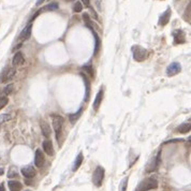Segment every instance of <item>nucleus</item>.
<instances>
[{
    "mask_svg": "<svg viewBox=\"0 0 191 191\" xmlns=\"http://www.w3.org/2000/svg\"><path fill=\"white\" fill-rule=\"evenodd\" d=\"M52 123H53V128L56 133L57 141L60 140V134L62 132V127L64 124V118L62 116L58 115V114H52Z\"/></svg>",
    "mask_w": 191,
    "mask_h": 191,
    "instance_id": "1",
    "label": "nucleus"
},
{
    "mask_svg": "<svg viewBox=\"0 0 191 191\" xmlns=\"http://www.w3.org/2000/svg\"><path fill=\"white\" fill-rule=\"evenodd\" d=\"M158 187V181L152 177H148V178L144 179L141 181L140 185L137 186L135 191H148L152 189H156Z\"/></svg>",
    "mask_w": 191,
    "mask_h": 191,
    "instance_id": "2",
    "label": "nucleus"
},
{
    "mask_svg": "<svg viewBox=\"0 0 191 191\" xmlns=\"http://www.w3.org/2000/svg\"><path fill=\"white\" fill-rule=\"evenodd\" d=\"M132 53H133V58H134V60H136V61L139 62L145 60V59L147 58V56H148L147 49H145L144 47L140 46V45H134V46L132 47Z\"/></svg>",
    "mask_w": 191,
    "mask_h": 191,
    "instance_id": "3",
    "label": "nucleus"
},
{
    "mask_svg": "<svg viewBox=\"0 0 191 191\" xmlns=\"http://www.w3.org/2000/svg\"><path fill=\"white\" fill-rule=\"evenodd\" d=\"M104 173H105V171H104V169L102 167L99 165V167L96 168L92 175V183L96 187H100L102 185L103 178H104Z\"/></svg>",
    "mask_w": 191,
    "mask_h": 191,
    "instance_id": "4",
    "label": "nucleus"
},
{
    "mask_svg": "<svg viewBox=\"0 0 191 191\" xmlns=\"http://www.w3.org/2000/svg\"><path fill=\"white\" fill-rule=\"evenodd\" d=\"M15 73H16V70H15L14 68L7 69V70H5V71L2 72V74L0 76V82H1V83H5V82L8 81H11V80L14 77Z\"/></svg>",
    "mask_w": 191,
    "mask_h": 191,
    "instance_id": "5",
    "label": "nucleus"
},
{
    "mask_svg": "<svg viewBox=\"0 0 191 191\" xmlns=\"http://www.w3.org/2000/svg\"><path fill=\"white\" fill-rule=\"evenodd\" d=\"M181 71V66L179 62H172L167 68V75L168 76H174L178 74Z\"/></svg>",
    "mask_w": 191,
    "mask_h": 191,
    "instance_id": "6",
    "label": "nucleus"
},
{
    "mask_svg": "<svg viewBox=\"0 0 191 191\" xmlns=\"http://www.w3.org/2000/svg\"><path fill=\"white\" fill-rule=\"evenodd\" d=\"M173 38H174V44H184L186 42V33L180 29H177L173 32Z\"/></svg>",
    "mask_w": 191,
    "mask_h": 191,
    "instance_id": "7",
    "label": "nucleus"
},
{
    "mask_svg": "<svg viewBox=\"0 0 191 191\" xmlns=\"http://www.w3.org/2000/svg\"><path fill=\"white\" fill-rule=\"evenodd\" d=\"M20 172H22L23 176H24L25 178H32V177H34L36 174H37L36 169H34L33 167H31V165L23 168V169L20 170Z\"/></svg>",
    "mask_w": 191,
    "mask_h": 191,
    "instance_id": "8",
    "label": "nucleus"
},
{
    "mask_svg": "<svg viewBox=\"0 0 191 191\" xmlns=\"http://www.w3.org/2000/svg\"><path fill=\"white\" fill-rule=\"evenodd\" d=\"M44 161L45 158L43 152H41V149H37L36 150V157H34V164H36V167L41 168L43 165V163H44Z\"/></svg>",
    "mask_w": 191,
    "mask_h": 191,
    "instance_id": "9",
    "label": "nucleus"
},
{
    "mask_svg": "<svg viewBox=\"0 0 191 191\" xmlns=\"http://www.w3.org/2000/svg\"><path fill=\"white\" fill-rule=\"evenodd\" d=\"M171 14H172V11H171V9L169 8V9H168L163 14H161V16H160V18H159V23H158V24H159L160 26H165V25L170 22Z\"/></svg>",
    "mask_w": 191,
    "mask_h": 191,
    "instance_id": "10",
    "label": "nucleus"
},
{
    "mask_svg": "<svg viewBox=\"0 0 191 191\" xmlns=\"http://www.w3.org/2000/svg\"><path fill=\"white\" fill-rule=\"evenodd\" d=\"M31 28H32V24L30 23V24H28L27 26L24 28V30L20 32V40H22V41H25V40L29 39L30 36H31Z\"/></svg>",
    "mask_w": 191,
    "mask_h": 191,
    "instance_id": "11",
    "label": "nucleus"
},
{
    "mask_svg": "<svg viewBox=\"0 0 191 191\" xmlns=\"http://www.w3.org/2000/svg\"><path fill=\"white\" fill-rule=\"evenodd\" d=\"M42 147L44 152H46L49 156H53L54 155V147H53V143H52L51 140H45L42 143Z\"/></svg>",
    "mask_w": 191,
    "mask_h": 191,
    "instance_id": "12",
    "label": "nucleus"
},
{
    "mask_svg": "<svg viewBox=\"0 0 191 191\" xmlns=\"http://www.w3.org/2000/svg\"><path fill=\"white\" fill-rule=\"evenodd\" d=\"M103 93H104L103 89H100L98 91V93H97V96H96V99L93 101V108H95V111H98L99 106L101 105V102L103 100Z\"/></svg>",
    "mask_w": 191,
    "mask_h": 191,
    "instance_id": "13",
    "label": "nucleus"
},
{
    "mask_svg": "<svg viewBox=\"0 0 191 191\" xmlns=\"http://www.w3.org/2000/svg\"><path fill=\"white\" fill-rule=\"evenodd\" d=\"M40 126H41V130H42V133H43V135H44L45 137H49L51 136V127H49V125L46 123V121H44V120H41L40 121Z\"/></svg>",
    "mask_w": 191,
    "mask_h": 191,
    "instance_id": "14",
    "label": "nucleus"
},
{
    "mask_svg": "<svg viewBox=\"0 0 191 191\" xmlns=\"http://www.w3.org/2000/svg\"><path fill=\"white\" fill-rule=\"evenodd\" d=\"M25 59H24V55L20 53V52H17L16 54L14 55V57H13V64L14 66H22L23 64H24Z\"/></svg>",
    "mask_w": 191,
    "mask_h": 191,
    "instance_id": "15",
    "label": "nucleus"
},
{
    "mask_svg": "<svg viewBox=\"0 0 191 191\" xmlns=\"http://www.w3.org/2000/svg\"><path fill=\"white\" fill-rule=\"evenodd\" d=\"M8 186L10 188V191H20L23 188L22 183H20L18 180H10Z\"/></svg>",
    "mask_w": 191,
    "mask_h": 191,
    "instance_id": "16",
    "label": "nucleus"
},
{
    "mask_svg": "<svg viewBox=\"0 0 191 191\" xmlns=\"http://www.w3.org/2000/svg\"><path fill=\"white\" fill-rule=\"evenodd\" d=\"M87 27H89V29H90L91 31H92L93 36H95V45H96V47H95V55H97V54H98V52H99V49H100V45H101L100 39H99V36H98V34L96 33V31L92 29V26H90V25L87 24Z\"/></svg>",
    "mask_w": 191,
    "mask_h": 191,
    "instance_id": "17",
    "label": "nucleus"
},
{
    "mask_svg": "<svg viewBox=\"0 0 191 191\" xmlns=\"http://www.w3.org/2000/svg\"><path fill=\"white\" fill-rule=\"evenodd\" d=\"M83 160H84V157H83V154L82 152H80L79 154V156L76 157V159H75V162H74V167H73V172H75V171H77V170L80 169V167L82 165V163H83Z\"/></svg>",
    "mask_w": 191,
    "mask_h": 191,
    "instance_id": "18",
    "label": "nucleus"
},
{
    "mask_svg": "<svg viewBox=\"0 0 191 191\" xmlns=\"http://www.w3.org/2000/svg\"><path fill=\"white\" fill-rule=\"evenodd\" d=\"M190 128H191L190 123H185V124H183V125L179 126V127L176 129V131L179 133H187L190 131Z\"/></svg>",
    "mask_w": 191,
    "mask_h": 191,
    "instance_id": "19",
    "label": "nucleus"
},
{
    "mask_svg": "<svg viewBox=\"0 0 191 191\" xmlns=\"http://www.w3.org/2000/svg\"><path fill=\"white\" fill-rule=\"evenodd\" d=\"M83 79H84V83H85V86H86L85 101H88V98H89V91H90V83H89V81L87 80V77H86V76L83 75Z\"/></svg>",
    "mask_w": 191,
    "mask_h": 191,
    "instance_id": "20",
    "label": "nucleus"
},
{
    "mask_svg": "<svg viewBox=\"0 0 191 191\" xmlns=\"http://www.w3.org/2000/svg\"><path fill=\"white\" fill-rule=\"evenodd\" d=\"M58 8H59L58 3H57V2H53V3H51V5H46V7H45V8H43V9H41V10H39V12H42V11H44V10L55 11V10H57Z\"/></svg>",
    "mask_w": 191,
    "mask_h": 191,
    "instance_id": "21",
    "label": "nucleus"
},
{
    "mask_svg": "<svg viewBox=\"0 0 191 191\" xmlns=\"http://www.w3.org/2000/svg\"><path fill=\"white\" fill-rule=\"evenodd\" d=\"M82 112H83V108H81L79 110V112L77 113H75V114H71L70 115V121H71L72 124H74L76 121V120L79 119V117L81 116V114H82Z\"/></svg>",
    "mask_w": 191,
    "mask_h": 191,
    "instance_id": "22",
    "label": "nucleus"
},
{
    "mask_svg": "<svg viewBox=\"0 0 191 191\" xmlns=\"http://www.w3.org/2000/svg\"><path fill=\"white\" fill-rule=\"evenodd\" d=\"M8 102H9V99H8L7 96H1L0 97V110H2L8 104Z\"/></svg>",
    "mask_w": 191,
    "mask_h": 191,
    "instance_id": "23",
    "label": "nucleus"
},
{
    "mask_svg": "<svg viewBox=\"0 0 191 191\" xmlns=\"http://www.w3.org/2000/svg\"><path fill=\"white\" fill-rule=\"evenodd\" d=\"M13 88H14V85H13V84H10V85H8L7 87L3 89V95H5V96H9L13 91Z\"/></svg>",
    "mask_w": 191,
    "mask_h": 191,
    "instance_id": "24",
    "label": "nucleus"
},
{
    "mask_svg": "<svg viewBox=\"0 0 191 191\" xmlns=\"http://www.w3.org/2000/svg\"><path fill=\"white\" fill-rule=\"evenodd\" d=\"M82 10H83V5H82V2H80V1L75 2V5H74V7H73L74 12L79 13V12H81Z\"/></svg>",
    "mask_w": 191,
    "mask_h": 191,
    "instance_id": "25",
    "label": "nucleus"
},
{
    "mask_svg": "<svg viewBox=\"0 0 191 191\" xmlns=\"http://www.w3.org/2000/svg\"><path fill=\"white\" fill-rule=\"evenodd\" d=\"M12 118V116L10 114H1L0 115V123H5V121H8V120H10Z\"/></svg>",
    "mask_w": 191,
    "mask_h": 191,
    "instance_id": "26",
    "label": "nucleus"
},
{
    "mask_svg": "<svg viewBox=\"0 0 191 191\" xmlns=\"http://www.w3.org/2000/svg\"><path fill=\"white\" fill-rule=\"evenodd\" d=\"M128 186V178H125L121 183V186H120V191H126Z\"/></svg>",
    "mask_w": 191,
    "mask_h": 191,
    "instance_id": "27",
    "label": "nucleus"
},
{
    "mask_svg": "<svg viewBox=\"0 0 191 191\" xmlns=\"http://www.w3.org/2000/svg\"><path fill=\"white\" fill-rule=\"evenodd\" d=\"M16 176H17L16 171H13V170H10V172H9V174H8V177H9V178H12V177H16Z\"/></svg>",
    "mask_w": 191,
    "mask_h": 191,
    "instance_id": "28",
    "label": "nucleus"
},
{
    "mask_svg": "<svg viewBox=\"0 0 191 191\" xmlns=\"http://www.w3.org/2000/svg\"><path fill=\"white\" fill-rule=\"evenodd\" d=\"M81 2H83V5H85V7H89V5H90V0H81Z\"/></svg>",
    "mask_w": 191,
    "mask_h": 191,
    "instance_id": "29",
    "label": "nucleus"
},
{
    "mask_svg": "<svg viewBox=\"0 0 191 191\" xmlns=\"http://www.w3.org/2000/svg\"><path fill=\"white\" fill-rule=\"evenodd\" d=\"M84 69H85V70H88V71H87V72H88V73L90 74V75H92V74H93V72H92V68H91V67H85V68H84Z\"/></svg>",
    "mask_w": 191,
    "mask_h": 191,
    "instance_id": "30",
    "label": "nucleus"
},
{
    "mask_svg": "<svg viewBox=\"0 0 191 191\" xmlns=\"http://www.w3.org/2000/svg\"><path fill=\"white\" fill-rule=\"evenodd\" d=\"M3 174H5V170H3L2 168H0V176L3 175Z\"/></svg>",
    "mask_w": 191,
    "mask_h": 191,
    "instance_id": "31",
    "label": "nucleus"
},
{
    "mask_svg": "<svg viewBox=\"0 0 191 191\" xmlns=\"http://www.w3.org/2000/svg\"><path fill=\"white\" fill-rule=\"evenodd\" d=\"M0 191H5V186L3 185H0Z\"/></svg>",
    "mask_w": 191,
    "mask_h": 191,
    "instance_id": "32",
    "label": "nucleus"
},
{
    "mask_svg": "<svg viewBox=\"0 0 191 191\" xmlns=\"http://www.w3.org/2000/svg\"><path fill=\"white\" fill-rule=\"evenodd\" d=\"M43 1H44V0H38V2H37V5H41L42 2H43Z\"/></svg>",
    "mask_w": 191,
    "mask_h": 191,
    "instance_id": "33",
    "label": "nucleus"
},
{
    "mask_svg": "<svg viewBox=\"0 0 191 191\" xmlns=\"http://www.w3.org/2000/svg\"><path fill=\"white\" fill-rule=\"evenodd\" d=\"M68 1H73V0H68Z\"/></svg>",
    "mask_w": 191,
    "mask_h": 191,
    "instance_id": "34",
    "label": "nucleus"
},
{
    "mask_svg": "<svg viewBox=\"0 0 191 191\" xmlns=\"http://www.w3.org/2000/svg\"><path fill=\"white\" fill-rule=\"evenodd\" d=\"M27 191H29V190H27Z\"/></svg>",
    "mask_w": 191,
    "mask_h": 191,
    "instance_id": "35",
    "label": "nucleus"
}]
</instances>
